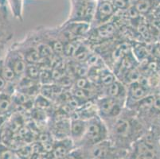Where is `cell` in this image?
<instances>
[{
  "label": "cell",
  "instance_id": "cell-21",
  "mask_svg": "<svg viewBox=\"0 0 160 159\" xmlns=\"http://www.w3.org/2000/svg\"><path fill=\"white\" fill-rule=\"evenodd\" d=\"M41 69L37 66L36 65H27V68H26V72H25V75L26 77H29V78L32 79V80H38L39 74H40Z\"/></svg>",
  "mask_w": 160,
  "mask_h": 159
},
{
  "label": "cell",
  "instance_id": "cell-26",
  "mask_svg": "<svg viewBox=\"0 0 160 159\" xmlns=\"http://www.w3.org/2000/svg\"><path fill=\"white\" fill-rule=\"evenodd\" d=\"M112 2L118 11H127L131 6V0H112Z\"/></svg>",
  "mask_w": 160,
  "mask_h": 159
},
{
  "label": "cell",
  "instance_id": "cell-34",
  "mask_svg": "<svg viewBox=\"0 0 160 159\" xmlns=\"http://www.w3.org/2000/svg\"><path fill=\"white\" fill-rule=\"evenodd\" d=\"M4 117H5V116H0V126H1V124L3 122Z\"/></svg>",
  "mask_w": 160,
  "mask_h": 159
},
{
  "label": "cell",
  "instance_id": "cell-29",
  "mask_svg": "<svg viewBox=\"0 0 160 159\" xmlns=\"http://www.w3.org/2000/svg\"><path fill=\"white\" fill-rule=\"evenodd\" d=\"M151 28L158 32V33H160V19L155 18L154 20H152V22H151Z\"/></svg>",
  "mask_w": 160,
  "mask_h": 159
},
{
  "label": "cell",
  "instance_id": "cell-32",
  "mask_svg": "<svg viewBox=\"0 0 160 159\" xmlns=\"http://www.w3.org/2000/svg\"><path fill=\"white\" fill-rule=\"evenodd\" d=\"M153 106L157 109H159L160 110V97H155V100H154V103Z\"/></svg>",
  "mask_w": 160,
  "mask_h": 159
},
{
  "label": "cell",
  "instance_id": "cell-2",
  "mask_svg": "<svg viewBox=\"0 0 160 159\" xmlns=\"http://www.w3.org/2000/svg\"><path fill=\"white\" fill-rule=\"evenodd\" d=\"M87 121L88 122L85 137L94 144L104 141L107 136L108 131L102 119L97 116Z\"/></svg>",
  "mask_w": 160,
  "mask_h": 159
},
{
  "label": "cell",
  "instance_id": "cell-25",
  "mask_svg": "<svg viewBox=\"0 0 160 159\" xmlns=\"http://www.w3.org/2000/svg\"><path fill=\"white\" fill-rule=\"evenodd\" d=\"M32 154H33V149L32 147H29V146H25V147H21L18 149V151H17V155L20 159H30L31 157Z\"/></svg>",
  "mask_w": 160,
  "mask_h": 159
},
{
  "label": "cell",
  "instance_id": "cell-1",
  "mask_svg": "<svg viewBox=\"0 0 160 159\" xmlns=\"http://www.w3.org/2000/svg\"><path fill=\"white\" fill-rule=\"evenodd\" d=\"M96 4L95 0H90L87 2H75L70 22H81L90 23L93 20L95 14Z\"/></svg>",
  "mask_w": 160,
  "mask_h": 159
},
{
  "label": "cell",
  "instance_id": "cell-5",
  "mask_svg": "<svg viewBox=\"0 0 160 159\" xmlns=\"http://www.w3.org/2000/svg\"><path fill=\"white\" fill-rule=\"evenodd\" d=\"M6 64L9 65L13 70L17 77H22L25 74L27 68V61L24 57L18 52H13L6 61Z\"/></svg>",
  "mask_w": 160,
  "mask_h": 159
},
{
  "label": "cell",
  "instance_id": "cell-31",
  "mask_svg": "<svg viewBox=\"0 0 160 159\" xmlns=\"http://www.w3.org/2000/svg\"><path fill=\"white\" fill-rule=\"evenodd\" d=\"M6 84H7V81L4 80L2 74L0 73V91H2V90H3L5 88Z\"/></svg>",
  "mask_w": 160,
  "mask_h": 159
},
{
  "label": "cell",
  "instance_id": "cell-13",
  "mask_svg": "<svg viewBox=\"0 0 160 159\" xmlns=\"http://www.w3.org/2000/svg\"><path fill=\"white\" fill-rule=\"evenodd\" d=\"M90 28L89 23L81 22H70L67 26V32L73 37H78L84 35L88 31Z\"/></svg>",
  "mask_w": 160,
  "mask_h": 159
},
{
  "label": "cell",
  "instance_id": "cell-17",
  "mask_svg": "<svg viewBox=\"0 0 160 159\" xmlns=\"http://www.w3.org/2000/svg\"><path fill=\"white\" fill-rule=\"evenodd\" d=\"M133 6L137 10L139 14H148L152 8V4L150 0H136Z\"/></svg>",
  "mask_w": 160,
  "mask_h": 159
},
{
  "label": "cell",
  "instance_id": "cell-24",
  "mask_svg": "<svg viewBox=\"0 0 160 159\" xmlns=\"http://www.w3.org/2000/svg\"><path fill=\"white\" fill-rule=\"evenodd\" d=\"M50 103H51L50 100L46 99L41 94L37 96V98L34 101V104L38 110H45V109L48 108L50 106Z\"/></svg>",
  "mask_w": 160,
  "mask_h": 159
},
{
  "label": "cell",
  "instance_id": "cell-30",
  "mask_svg": "<svg viewBox=\"0 0 160 159\" xmlns=\"http://www.w3.org/2000/svg\"><path fill=\"white\" fill-rule=\"evenodd\" d=\"M63 159H80L79 154L76 153H69Z\"/></svg>",
  "mask_w": 160,
  "mask_h": 159
},
{
  "label": "cell",
  "instance_id": "cell-12",
  "mask_svg": "<svg viewBox=\"0 0 160 159\" xmlns=\"http://www.w3.org/2000/svg\"><path fill=\"white\" fill-rule=\"evenodd\" d=\"M136 159H153L155 157V151L153 146L145 141H141L136 146Z\"/></svg>",
  "mask_w": 160,
  "mask_h": 159
},
{
  "label": "cell",
  "instance_id": "cell-38",
  "mask_svg": "<svg viewBox=\"0 0 160 159\" xmlns=\"http://www.w3.org/2000/svg\"><path fill=\"white\" fill-rule=\"evenodd\" d=\"M96 159H97V158H96Z\"/></svg>",
  "mask_w": 160,
  "mask_h": 159
},
{
  "label": "cell",
  "instance_id": "cell-4",
  "mask_svg": "<svg viewBox=\"0 0 160 159\" xmlns=\"http://www.w3.org/2000/svg\"><path fill=\"white\" fill-rule=\"evenodd\" d=\"M117 10L111 1L108 0H98L96 4L95 14L93 21L97 26L108 22L115 16Z\"/></svg>",
  "mask_w": 160,
  "mask_h": 159
},
{
  "label": "cell",
  "instance_id": "cell-28",
  "mask_svg": "<svg viewBox=\"0 0 160 159\" xmlns=\"http://www.w3.org/2000/svg\"><path fill=\"white\" fill-rule=\"evenodd\" d=\"M0 159H20L17 154L11 151H5L0 154Z\"/></svg>",
  "mask_w": 160,
  "mask_h": 159
},
{
  "label": "cell",
  "instance_id": "cell-33",
  "mask_svg": "<svg viewBox=\"0 0 160 159\" xmlns=\"http://www.w3.org/2000/svg\"><path fill=\"white\" fill-rule=\"evenodd\" d=\"M154 53H155V55L157 57L160 59V45H158V46L155 47V51H154Z\"/></svg>",
  "mask_w": 160,
  "mask_h": 159
},
{
  "label": "cell",
  "instance_id": "cell-18",
  "mask_svg": "<svg viewBox=\"0 0 160 159\" xmlns=\"http://www.w3.org/2000/svg\"><path fill=\"white\" fill-rule=\"evenodd\" d=\"M101 84L108 87L116 81V77L112 72H109L108 69H102L100 75V80Z\"/></svg>",
  "mask_w": 160,
  "mask_h": 159
},
{
  "label": "cell",
  "instance_id": "cell-16",
  "mask_svg": "<svg viewBox=\"0 0 160 159\" xmlns=\"http://www.w3.org/2000/svg\"><path fill=\"white\" fill-rule=\"evenodd\" d=\"M13 99L9 94L0 92V116H5L11 111Z\"/></svg>",
  "mask_w": 160,
  "mask_h": 159
},
{
  "label": "cell",
  "instance_id": "cell-10",
  "mask_svg": "<svg viewBox=\"0 0 160 159\" xmlns=\"http://www.w3.org/2000/svg\"><path fill=\"white\" fill-rule=\"evenodd\" d=\"M132 122L125 118H119L114 124V133L120 138L128 137L132 132Z\"/></svg>",
  "mask_w": 160,
  "mask_h": 159
},
{
  "label": "cell",
  "instance_id": "cell-35",
  "mask_svg": "<svg viewBox=\"0 0 160 159\" xmlns=\"http://www.w3.org/2000/svg\"><path fill=\"white\" fill-rule=\"evenodd\" d=\"M157 70L160 72V62L159 63H157Z\"/></svg>",
  "mask_w": 160,
  "mask_h": 159
},
{
  "label": "cell",
  "instance_id": "cell-11",
  "mask_svg": "<svg viewBox=\"0 0 160 159\" xmlns=\"http://www.w3.org/2000/svg\"><path fill=\"white\" fill-rule=\"evenodd\" d=\"M70 122L71 119L67 118L58 119L55 123L54 133L57 138H59V140L65 138H69L70 136Z\"/></svg>",
  "mask_w": 160,
  "mask_h": 159
},
{
  "label": "cell",
  "instance_id": "cell-9",
  "mask_svg": "<svg viewBox=\"0 0 160 159\" xmlns=\"http://www.w3.org/2000/svg\"><path fill=\"white\" fill-rule=\"evenodd\" d=\"M87 122L88 121L81 119H71L70 136L75 139H80L85 136L87 129Z\"/></svg>",
  "mask_w": 160,
  "mask_h": 159
},
{
  "label": "cell",
  "instance_id": "cell-6",
  "mask_svg": "<svg viewBox=\"0 0 160 159\" xmlns=\"http://www.w3.org/2000/svg\"><path fill=\"white\" fill-rule=\"evenodd\" d=\"M107 96L112 98L118 99V100H123L127 98V87H125L123 82L120 81H116L107 87Z\"/></svg>",
  "mask_w": 160,
  "mask_h": 159
},
{
  "label": "cell",
  "instance_id": "cell-37",
  "mask_svg": "<svg viewBox=\"0 0 160 159\" xmlns=\"http://www.w3.org/2000/svg\"><path fill=\"white\" fill-rule=\"evenodd\" d=\"M42 159H46V158H42Z\"/></svg>",
  "mask_w": 160,
  "mask_h": 159
},
{
  "label": "cell",
  "instance_id": "cell-27",
  "mask_svg": "<svg viewBox=\"0 0 160 159\" xmlns=\"http://www.w3.org/2000/svg\"><path fill=\"white\" fill-rule=\"evenodd\" d=\"M135 55L139 60L144 59L148 56V49H147V48L143 47L142 46H136V50H135Z\"/></svg>",
  "mask_w": 160,
  "mask_h": 159
},
{
  "label": "cell",
  "instance_id": "cell-19",
  "mask_svg": "<svg viewBox=\"0 0 160 159\" xmlns=\"http://www.w3.org/2000/svg\"><path fill=\"white\" fill-rule=\"evenodd\" d=\"M73 56L75 57V58L78 60V61H87L88 58V57L90 56L89 54V50L87 49V47H85V46L83 45H78L76 48V50L74 52Z\"/></svg>",
  "mask_w": 160,
  "mask_h": 159
},
{
  "label": "cell",
  "instance_id": "cell-7",
  "mask_svg": "<svg viewBox=\"0 0 160 159\" xmlns=\"http://www.w3.org/2000/svg\"><path fill=\"white\" fill-rule=\"evenodd\" d=\"M127 99L129 98L132 101L138 102L146 97L148 88L142 86L139 81H136L128 84L127 87Z\"/></svg>",
  "mask_w": 160,
  "mask_h": 159
},
{
  "label": "cell",
  "instance_id": "cell-15",
  "mask_svg": "<svg viewBox=\"0 0 160 159\" xmlns=\"http://www.w3.org/2000/svg\"><path fill=\"white\" fill-rule=\"evenodd\" d=\"M111 151V145L109 142H102L95 144L93 150H92V154L97 159H104L108 157L109 152Z\"/></svg>",
  "mask_w": 160,
  "mask_h": 159
},
{
  "label": "cell",
  "instance_id": "cell-14",
  "mask_svg": "<svg viewBox=\"0 0 160 159\" xmlns=\"http://www.w3.org/2000/svg\"><path fill=\"white\" fill-rule=\"evenodd\" d=\"M116 24H114V22H108L97 26L95 30L96 35L102 39L110 38L113 37V35L116 33Z\"/></svg>",
  "mask_w": 160,
  "mask_h": 159
},
{
  "label": "cell",
  "instance_id": "cell-36",
  "mask_svg": "<svg viewBox=\"0 0 160 159\" xmlns=\"http://www.w3.org/2000/svg\"><path fill=\"white\" fill-rule=\"evenodd\" d=\"M108 1H111V2H112V0H108Z\"/></svg>",
  "mask_w": 160,
  "mask_h": 159
},
{
  "label": "cell",
  "instance_id": "cell-22",
  "mask_svg": "<svg viewBox=\"0 0 160 159\" xmlns=\"http://www.w3.org/2000/svg\"><path fill=\"white\" fill-rule=\"evenodd\" d=\"M38 81L42 84H49L52 83L53 77H52V71L49 69H41L39 74Z\"/></svg>",
  "mask_w": 160,
  "mask_h": 159
},
{
  "label": "cell",
  "instance_id": "cell-8",
  "mask_svg": "<svg viewBox=\"0 0 160 159\" xmlns=\"http://www.w3.org/2000/svg\"><path fill=\"white\" fill-rule=\"evenodd\" d=\"M72 145L73 144L71 138H65L60 139L56 144H53V156L58 159H63L67 154L70 153Z\"/></svg>",
  "mask_w": 160,
  "mask_h": 159
},
{
  "label": "cell",
  "instance_id": "cell-20",
  "mask_svg": "<svg viewBox=\"0 0 160 159\" xmlns=\"http://www.w3.org/2000/svg\"><path fill=\"white\" fill-rule=\"evenodd\" d=\"M1 74H2V77L4 78L6 81L7 82H13V81L17 78V76L14 73V70L7 65V64H5V65L2 66V70H1Z\"/></svg>",
  "mask_w": 160,
  "mask_h": 159
},
{
  "label": "cell",
  "instance_id": "cell-23",
  "mask_svg": "<svg viewBox=\"0 0 160 159\" xmlns=\"http://www.w3.org/2000/svg\"><path fill=\"white\" fill-rule=\"evenodd\" d=\"M92 84L91 81L86 79L85 77H79L78 79V81H76V87L78 88H81V89L86 90V91L91 92H92Z\"/></svg>",
  "mask_w": 160,
  "mask_h": 159
},
{
  "label": "cell",
  "instance_id": "cell-3",
  "mask_svg": "<svg viewBox=\"0 0 160 159\" xmlns=\"http://www.w3.org/2000/svg\"><path fill=\"white\" fill-rule=\"evenodd\" d=\"M123 103V100L112 98L109 96L101 98L97 104L98 113L105 117H117L121 113Z\"/></svg>",
  "mask_w": 160,
  "mask_h": 159
}]
</instances>
